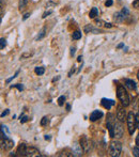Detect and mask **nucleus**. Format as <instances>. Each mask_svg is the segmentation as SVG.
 I'll list each match as a JSON object with an SVG mask.
<instances>
[{"mask_svg": "<svg viewBox=\"0 0 139 157\" xmlns=\"http://www.w3.org/2000/svg\"><path fill=\"white\" fill-rule=\"evenodd\" d=\"M75 52H76V48H75V47H72V48H71V56H74V55H75Z\"/></svg>", "mask_w": 139, "mask_h": 157, "instance_id": "obj_34", "label": "nucleus"}, {"mask_svg": "<svg viewBox=\"0 0 139 157\" xmlns=\"http://www.w3.org/2000/svg\"><path fill=\"white\" fill-rule=\"evenodd\" d=\"M19 119H21V124H24V123H26V122H28V121H29V118H28V117H26V116H23V114L19 117Z\"/></svg>", "mask_w": 139, "mask_h": 157, "instance_id": "obj_24", "label": "nucleus"}, {"mask_svg": "<svg viewBox=\"0 0 139 157\" xmlns=\"http://www.w3.org/2000/svg\"><path fill=\"white\" fill-rule=\"evenodd\" d=\"M101 104H102V106L105 108V109H110V108H111L116 103H114L112 99L102 98V101H101Z\"/></svg>", "mask_w": 139, "mask_h": 157, "instance_id": "obj_12", "label": "nucleus"}, {"mask_svg": "<svg viewBox=\"0 0 139 157\" xmlns=\"http://www.w3.org/2000/svg\"><path fill=\"white\" fill-rule=\"evenodd\" d=\"M103 116H104V114H103L102 111H100V110H94V111L90 114V121H91V122H95V121L100 120Z\"/></svg>", "mask_w": 139, "mask_h": 157, "instance_id": "obj_10", "label": "nucleus"}, {"mask_svg": "<svg viewBox=\"0 0 139 157\" xmlns=\"http://www.w3.org/2000/svg\"><path fill=\"white\" fill-rule=\"evenodd\" d=\"M70 109H71V105L67 104V110H70Z\"/></svg>", "mask_w": 139, "mask_h": 157, "instance_id": "obj_43", "label": "nucleus"}, {"mask_svg": "<svg viewBox=\"0 0 139 157\" xmlns=\"http://www.w3.org/2000/svg\"><path fill=\"white\" fill-rule=\"evenodd\" d=\"M114 114L108 113L107 116V122H106V126L109 132V135L111 138H114V124H116V120H114Z\"/></svg>", "mask_w": 139, "mask_h": 157, "instance_id": "obj_4", "label": "nucleus"}, {"mask_svg": "<svg viewBox=\"0 0 139 157\" xmlns=\"http://www.w3.org/2000/svg\"><path fill=\"white\" fill-rule=\"evenodd\" d=\"M73 73H74V68H72V70H71V72L69 73V76H70V77H71V75H72Z\"/></svg>", "mask_w": 139, "mask_h": 157, "instance_id": "obj_42", "label": "nucleus"}, {"mask_svg": "<svg viewBox=\"0 0 139 157\" xmlns=\"http://www.w3.org/2000/svg\"><path fill=\"white\" fill-rule=\"evenodd\" d=\"M136 145H137V147H139V134L137 135V137H136Z\"/></svg>", "mask_w": 139, "mask_h": 157, "instance_id": "obj_38", "label": "nucleus"}, {"mask_svg": "<svg viewBox=\"0 0 139 157\" xmlns=\"http://www.w3.org/2000/svg\"><path fill=\"white\" fill-rule=\"evenodd\" d=\"M116 117H117V119H118L119 122H121V123L125 122V121L127 120L126 112H125V110H124V106H123V105L119 106V107L117 108V113H116Z\"/></svg>", "mask_w": 139, "mask_h": 157, "instance_id": "obj_5", "label": "nucleus"}, {"mask_svg": "<svg viewBox=\"0 0 139 157\" xmlns=\"http://www.w3.org/2000/svg\"><path fill=\"white\" fill-rule=\"evenodd\" d=\"M83 31H85L86 33H94V34H98V33H101L102 31L101 30H98V29H95V28H93L92 26H90V25H87V26H85V28H83Z\"/></svg>", "mask_w": 139, "mask_h": 157, "instance_id": "obj_15", "label": "nucleus"}, {"mask_svg": "<svg viewBox=\"0 0 139 157\" xmlns=\"http://www.w3.org/2000/svg\"><path fill=\"white\" fill-rule=\"evenodd\" d=\"M18 74H19V71H17V72L15 73V75H14V76H12V77H11V78L6 79V83H9L11 80H13V79H14V78H16V77H17V75H18Z\"/></svg>", "mask_w": 139, "mask_h": 157, "instance_id": "obj_28", "label": "nucleus"}, {"mask_svg": "<svg viewBox=\"0 0 139 157\" xmlns=\"http://www.w3.org/2000/svg\"><path fill=\"white\" fill-rule=\"evenodd\" d=\"M136 124H137V128H139V113L136 114Z\"/></svg>", "mask_w": 139, "mask_h": 157, "instance_id": "obj_35", "label": "nucleus"}, {"mask_svg": "<svg viewBox=\"0 0 139 157\" xmlns=\"http://www.w3.org/2000/svg\"><path fill=\"white\" fill-rule=\"evenodd\" d=\"M81 60H83V56H79L78 59H77V61H78V62H81Z\"/></svg>", "mask_w": 139, "mask_h": 157, "instance_id": "obj_40", "label": "nucleus"}, {"mask_svg": "<svg viewBox=\"0 0 139 157\" xmlns=\"http://www.w3.org/2000/svg\"><path fill=\"white\" fill-rule=\"evenodd\" d=\"M133 6H135V8H138V6H139V0H135V1H134V3H133Z\"/></svg>", "mask_w": 139, "mask_h": 157, "instance_id": "obj_36", "label": "nucleus"}, {"mask_svg": "<svg viewBox=\"0 0 139 157\" xmlns=\"http://www.w3.org/2000/svg\"><path fill=\"white\" fill-rule=\"evenodd\" d=\"M30 16V14H29V13H27V14H25V15H24V21H26V19H27L28 18V17H29Z\"/></svg>", "mask_w": 139, "mask_h": 157, "instance_id": "obj_39", "label": "nucleus"}, {"mask_svg": "<svg viewBox=\"0 0 139 157\" xmlns=\"http://www.w3.org/2000/svg\"><path fill=\"white\" fill-rule=\"evenodd\" d=\"M104 26L106 28H112V25H111V24H109V23H105Z\"/></svg>", "mask_w": 139, "mask_h": 157, "instance_id": "obj_37", "label": "nucleus"}, {"mask_svg": "<svg viewBox=\"0 0 139 157\" xmlns=\"http://www.w3.org/2000/svg\"><path fill=\"white\" fill-rule=\"evenodd\" d=\"M26 4H27V0H19V3H18L19 10H23L26 6Z\"/></svg>", "mask_w": 139, "mask_h": 157, "instance_id": "obj_22", "label": "nucleus"}, {"mask_svg": "<svg viewBox=\"0 0 139 157\" xmlns=\"http://www.w3.org/2000/svg\"><path fill=\"white\" fill-rule=\"evenodd\" d=\"M127 128H129V135H133L134 132H135L136 128H137V124H136V114L134 113L133 111L129 112V114H127Z\"/></svg>", "mask_w": 139, "mask_h": 157, "instance_id": "obj_3", "label": "nucleus"}, {"mask_svg": "<svg viewBox=\"0 0 139 157\" xmlns=\"http://www.w3.org/2000/svg\"><path fill=\"white\" fill-rule=\"evenodd\" d=\"M59 78H60V77H56V78H54V79H52V81H54V82H55V81H56V80H58Z\"/></svg>", "mask_w": 139, "mask_h": 157, "instance_id": "obj_44", "label": "nucleus"}, {"mask_svg": "<svg viewBox=\"0 0 139 157\" xmlns=\"http://www.w3.org/2000/svg\"><path fill=\"white\" fill-rule=\"evenodd\" d=\"M0 43H1V46H0V48H1V49H3V48L6 46V40L2 37V39L0 40Z\"/></svg>", "mask_w": 139, "mask_h": 157, "instance_id": "obj_25", "label": "nucleus"}, {"mask_svg": "<svg viewBox=\"0 0 139 157\" xmlns=\"http://www.w3.org/2000/svg\"><path fill=\"white\" fill-rule=\"evenodd\" d=\"M114 19L116 21H122L123 19H124V15H123L121 12H118V13H116V14H114Z\"/></svg>", "mask_w": 139, "mask_h": 157, "instance_id": "obj_17", "label": "nucleus"}, {"mask_svg": "<svg viewBox=\"0 0 139 157\" xmlns=\"http://www.w3.org/2000/svg\"><path fill=\"white\" fill-rule=\"evenodd\" d=\"M117 96H118L119 101H121V105H123L124 107L129 106V94H127L126 90L124 89L123 86H118V88H117Z\"/></svg>", "mask_w": 139, "mask_h": 157, "instance_id": "obj_2", "label": "nucleus"}, {"mask_svg": "<svg viewBox=\"0 0 139 157\" xmlns=\"http://www.w3.org/2000/svg\"><path fill=\"white\" fill-rule=\"evenodd\" d=\"M45 139H46V140H50V136H49V135H46Z\"/></svg>", "mask_w": 139, "mask_h": 157, "instance_id": "obj_41", "label": "nucleus"}, {"mask_svg": "<svg viewBox=\"0 0 139 157\" xmlns=\"http://www.w3.org/2000/svg\"><path fill=\"white\" fill-rule=\"evenodd\" d=\"M83 152H85V151H83V147L80 145V143L75 142L74 144H73V147H72V155L73 156L79 157V156L83 155Z\"/></svg>", "mask_w": 139, "mask_h": 157, "instance_id": "obj_7", "label": "nucleus"}, {"mask_svg": "<svg viewBox=\"0 0 139 157\" xmlns=\"http://www.w3.org/2000/svg\"><path fill=\"white\" fill-rule=\"evenodd\" d=\"M9 112H10V111H9V109H6V111H3V112H2V113H1V118H3V117L8 116Z\"/></svg>", "mask_w": 139, "mask_h": 157, "instance_id": "obj_33", "label": "nucleus"}, {"mask_svg": "<svg viewBox=\"0 0 139 157\" xmlns=\"http://www.w3.org/2000/svg\"><path fill=\"white\" fill-rule=\"evenodd\" d=\"M13 147H14V141L11 140V139L9 138H6L3 141V139L1 138V147L2 149H4L6 151H10L11 149H13Z\"/></svg>", "mask_w": 139, "mask_h": 157, "instance_id": "obj_9", "label": "nucleus"}, {"mask_svg": "<svg viewBox=\"0 0 139 157\" xmlns=\"http://www.w3.org/2000/svg\"><path fill=\"white\" fill-rule=\"evenodd\" d=\"M27 145L25 143H21L17 147V153L18 155H21V156H26L27 155Z\"/></svg>", "mask_w": 139, "mask_h": 157, "instance_id": "obj_14", "label": "nucleus"}, {"mask_svg": "<svg viewBox=\"0 0 139 157\" xmlns=\"http://www.w3.org/2000/svg\"><path fill=\"white\" fill-rule=\"evenodd\" d=\"M45 32H46V28H43V29L40 31V34L37 35V40H42L44 36H45Z\"/></svg>", "mask_w": 139, "mask_h": 157, "instance_id": "obj_21", "label": "nucleus"}, {"mask_svg": "<svg viewBox=\"0 0 139 157\" xmlns=\"http://www.w3.org/2000/svg\"><path fill=\"white\" fill-rule=\"evenodd\" d=\"M121 13H122V14L125 16V15H129V11L127 10L126 8H123V9H122V11H121Z\"/></svg>", "mask_w": 139, "mask_h": 157, "instance_id": "obj_29", "label": "nucleus"}, {"mask_svg": "<svg viewBox=\"0 0 139 157\" xmlns=\"http://www.w3.org/2000/svg\"><path fill=\"white\" fill-rule=\"evenodd\" d=\"M52 11H48V12H45V13H44V14H43V16H42V17H43V18H46V17H47L48 16V15H50V14H52Z\"/></svg>", "mask_w": 139, "mask_h": 157, "instance_id": "obj_32", "label": "nucleus"}, {"mask_svg": "<svg viewBox=\"0 0 139 157\" xmlns=\"http://www.w3.org/2000/svg\"><path fill=\"white\" fill-rule=\"evenodd\" d=\"M133 154H134V156L139 157V149H138V147H133Z\"/></svg>", "mask_w": 139, "mask_h": 157, "instance_id": "obj_26", "label": "nucleus"}, {"mask_svg": "<svg viewBox=\"0 0 139 157\" xmlns=\"http://www.w3.org/2000/svg\"><path fill=\"white\" fill-rule=\"evenodd\" d=\"M79 143H80V145L83 147V151H85L86 153H88V152L90 151L91 145H90V141L86 135H83V136L80 137V139H79Z\"/></svg>", "mask_w": 139, "mask_h": 157, "instance_id": "obj_6", "label": "nucleus"}, {"mask_svg": "<svg viewBox=\"0 0 139 157\" xmlns=\"http://www.w3.org/2000/svg\"><path fill=\"white\" fill-rule=\"evenodd\" d=\"M31 56H32L31 54H26V52H25V54L21 55V59H25V58H29V57H31Z\"/></svg>", "mask_w": 139, "mask_h": 157, "instance_id": "obj_30", "label": "nucleus"}, {"mask_svg": "<svg viewBox=\"0 0 139 157\" xmlns=\"http://www.w3.org/2000/svg\"><path fill=\"white\" fill-rule=\"evenodd\" d=\"M137 78H138V80H139V71H138V73H137Z\"/></svg>", "mask_w": 139, "mask_h": 157, "instance_id": "obj_46", "label": "nucleus"}, {"mask_svg": "<svg viewBox=\"0 0 139 157\" xmlns=\"http://www.w3.org/2000/svg\"><path fill=\"white\" fill-rule=\"evenodd\" d=\"M26 156H30V157H37V156H42L40 151L37 149H35L33 147H27V155Z\"/></svg>", "mask_w": 139, "mask_h": 157, "instance_id": "obj_11", "label": "nucleus"}, {"mask_svg": "<svg viewBox=\"0 0 139 157\" xmlns=\"http://www.w3.org/2000/svg\"><path fill=\"white\" fill-rule=\"evenodd\" d=\"M123 135H124V130L121 125V122H116V124H114V138L120 139L123 137Z\"/></svg>", "mask_w": 139, "mask_h": 157, "instance_id": "obj_8", "label": "nucleus"}, {"mask_svg": "<svg viewBox=\"0 0 139 157\" xmlns=\"http://www.w3.org/2000/svg\"><path fill=\"white\" fill-rule=\"evenodd\" d=\"M124 85H125V87H126L127 89L132 90V91H133V90H136V88H137L136 82L134 80H132V79H125Z\"/></svg>", "mask_w": 139, "mask_h": 157, "instance_id": "obj_13", "label": "nucleus"}, {"mask_svg": "<svg viewBox=\"0 0 139 157\" xmlns=\"http://www.w3.org/2000/svg\"><path fill=\"white\" fill-rule=\"evenodd\" d=\"M122 152V143L120 141H111L108 147V155L111 157H118L120 156Z\"/></svg>", "mask_w": 139, "mask_h": 157, "instance_id": "obj_1", "label": "nucleus"}, {"mask_svg": "<svg viewBox=\"0 0 139 157\" xmlns=\"http://www.w3.org/2000/svg\"><path fill=\"white\" fill-rule=\"evenodd\" d=\"M80 37H81V32H79V31L73 32V34H72V39L73 40H79Z\"/></svg>", "mask_w": 139, "mask_h": 157, "instance_id": "obj_19", "label": "nucleus"}, {"mask_svg": "<svg viewBox=\"0 0 139 157\" xmlns=\"http://www.w3.org/2000/svg\"><path fill=\"white\" fill-rule=\"evenodd\" d=\"M64 101H65V96H64V95H62V96H60L58 98L59 106H63V105H64Z\"/></svg>", "mask_w": 139, "mask_h": 157, "instance_id": "obj_23", "label": "nucleus"}, {"mask_svg": "<svg viewBox=\"0 0 139 157\" xmlns=\"http://www.w3.org/2000/svg\"><path fill=\"white\" fill-rule=\"evenodd\" d=\"M112 3H114V2H112V0H107V1L105 2V6H112Z\"/></svg>", "mask_w": 139, "mask_h": 157, "instance_id": "obj_31", "label": "nucleus"}, {"mask_svg": "<svg viewBox=\"0 0 139 157\" xmlns=\"http://www.w3.org/2000/svg\"><path fill=\"white\" fill-rule=\"evenodd\" d=\"M123 47V44H120V45L118 46V48H122Z\"/></svg>", "mask_w": 139, "mask_h": 157, "instance_id": "obj_45", "label": "nucleus"}, {"mask_svg": "<svg viewBox=\"0 0 139 157\" xmlns=\"http://www.w3.org/2000/svg\"><path fill=\"white\" fill-rule=\"evenodd\" d=\"M11 88H17V89H18L19 91H23V90H24V87H23L21 85H19V83H17V85L11 86Z\"/></svg>", "mask_w": 139, "mask_h": 157, "instance_id": "obj_27", "label": "nucleus"}, {"mask_svg": "<svg viewBox=\"0 0 139 157\" xmlns=\"http://www.w3.org/2000/svg\"><path fill=\"white\" fill-rule=\"evenodd\" d=\"M34 73L37 75H39V76H41V75H43L45 73V68L43 66H37V67L34 68Z\"/></svg>", "mask_w": 139, "mask_h": 157, "instance_id": "obj_16", "label": "nucleus"}, {"mask_svg": "<svg viewBox=\"0 0 139 157\" xmlns=\"http://www.w3.org/2000/svg\"><path fill=\"white\" fill-rule=\"evenodd\" d=\"M48 123H49V118H48V117H43L41 120V125L45 126V125H47Z\"/></svg>", "mask_w": 139, "mask_h": 157, "instance_id": "obj_20", "label": "nucleus"}, {"mask_svg": "<svg viewBox=\"0 0 139 157\" xmlns=\"http://www.w3.org/2000/svg\"><path fill=\"white\" fill-rule=\"evenodd\" d=\"M98 10L96 8H92L91 11H90V18H95V16H98Z\"/></svg>", "mask_w": 139, "mask_h": 157, "instance_id": "obj_18", "label": "nucleus"}]
</instances>
